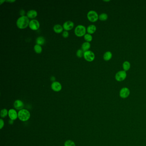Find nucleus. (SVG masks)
<instances>
[{
    "instance_id": "nucleus-1",
    "label": "nucleus",
    "mask_w": 146,
    "mask_h": 146,
    "mask_svg": "<svg viewBox=\"0 0 146 146\" xmlns=\"http://www.w3.org/2000/svg\"><path fill=\"white\" fill-rule=\"evenodd\" d=\"M30 22L29 19L27 16H21L16 21V25L19 29H24L29 26Z\"/></svg>"
},
{
    "instance_id": "nucleus-2",
    "label": "nucleus",
    "mask_w": 146,
    "mask_h": 146,
    "mask_svg": "<svg viewBox=\"0 0 146 146\" xmlns=\"http://www.w3.org/2000/svg\"><path fill=\"white\" fill-rule=\"evenodd\" d=\"M31 116L29 111L26 109H22L18 112V117L22 121H26L29 119Z\"/></svg>"
},
{
    "instance_id": "nucleus-3",
    "label": "nucleus",
    "mask_w": 146,
    "mask_h": 146,
    "mask_svg": "<svg viewBox=\"0 0 146 146\" xmlns=\"http://www.w3.org/2000/svg\"><path fill=\"white\" fill-rule=\"evenodd\" d=\"M87 29L85 27L82 25H78L75 28L74 33L75 35L78 37L84 36L86 34Z\"/></svg>"
},
{
    "instance_id": "nucleus-4",
    "label": "nucleus",
    "mask_w": 146,
    "mask_h": 146,
    "mask_svg": "<svg viewBox=\"0 0 146 146\" xmlns=\"http://www.w3.org/2000/svg\"><path fill=\"white\" fill-rule=\"evenodd\" d=\"M99 16L95 11H90L87 14V18L89 21L92 22H97L99 19Z\"/></svg>"
},
{
    "instance_id": "nucleus-5",
    "label": "nucleus",
    "mask_w": 146,
    "mask_h": 146,
    "mask_svg": "<svg viewBox=\"0 0 146 146\" xmlns=\"http://www.w3.org/2000/svg\"><path fill=\"white\" fill-rule=\"evenodd\" d=\"M127 77V73L124 70L118 71L115 75V79L119 82L123 81Z\"/></svg>"
},
{
    "instance_id": "nucleus-6",
    "label": "nucleus",
    "mask_w": 146,
    "mask_h": 146,
    "mask_svg": "<svg viewBox=\"0 0 146 146\" xmlns=\"http://www.w3.org/2000/svg\"><path fill=\"white\" fill-rule=\"evenodd\" d=\"M83 56L86 61L88 62H92L95 58L94 53L90 50L84 52Z\"/></svg>"
},
{
    "instance_id": "nucleus-7",
    "label": "nucleus",
    "mask_w": 146,
    "mask_h": 146,
    "mask_svg": "<svg viewBox=\"0 0 146 146\" xmlns=\"http://www.w3.org/2000/svg\"><path fill=\"white\" fill-rule=\"evenodd\" d=\"M130 93V90L128 88L126 87H123L119 91V96L122 99H126L128 97Z\"/></svg>"
},
{
    "instance_id": "nucleus-8",
    "label": "nucleus",
    "mask_w": 146,
    "mask_h": 146,
    "mask_svg": "<svg viewBox=\"0 0 146 146\" xmlns=\"http://www.w3.org/2000/svg\"><path fill=\"white\" fill-rule=\"evenodd\" d=\"M29 27L33 31H37L40 28V22L36 19H32L30 22Z\"/></svg>"
},
{
    "instance_id": "nucleus-9",
    "label": "nucleus",
    "mask_w": 146,
    "mask_h": 146,
    "mask_svg": "<svg viewBox=\"0 0 146 146\" xmlns=\"http://www.w3.org/2000/svg\"><path fill=\"white\" fill-rule=\"evenodd\" d=\"M51 88L55 92H59L62 89V85L58 81L53 82L51 84Z\"/></svg>"
},
{
    "instance_id": "nucleus-10",
    "label": "nucleus",
    "mask_w": 146,
    "mask_h": 146,
    "mask_svg": "<svg viewBox=\"0 0 146 146\" xmlns=\"http://www.w3.org/2000/svg\"><path fill=\"white\" fill-rule=\"evenodd\" d=\"M74 26V24L73 22L70 21H66L64 23L63 25V27L65 31H68L72 29Z\"/></svg>"
},
{
    "instance_id": "nucleus-11",
    "label": "nucleus",
    "mask_w": 146,
    "mask_h": 146,
    "mask_svg": "<svg viewBox=\"0 0 146 146\" xmlns=\"http://www.w3.org/2000/svg\"><path fill=\"white\" fill-rule=\"evenodd\" d=\"M8 115L9 117L11 120H14L18 117V114L16 111L14 109H11L8 111Z\"/></svg>"
},
{
    "instance_id": "nucleus-12",
    "label": "nucleus",
    "mask_w": 146,
    "mask_h": 146,
    "mask_svg": "<svg viewBox=\"0 0 146 146\" xmlns=\"http://www.w3.org/2000/svg\"><path fill=\"white\" fill-rule=\"evenodd\" d=\"M24 103L21 100H16L14 103V106L16 109L18 110H21L24 107Z\"/></svg>"
},
{
    "instance_id": "nucleus-13",
    "label": "nucleus",
    "mask_w": 146,
    "mask_h": 146,
    "mask_svg": "<svg viewBox=\"0 0 146 146\" xmlns=\"http://www.w3.org/2000/svg\"><path fill=\"white\" fill-rule=\"evenodd\" d=\"M37 15H38V13H37V11L34 10H30L27 13V16L29 19H31L35 18L37 16Z\"/></svg>"
},
{
    "instance_id": "nucleus-14",
    "label": "nucleus",
    "mask_w": 146,
    "mask_h": 146,
    "mask_svg": "<svg viewBox=\"0 0 146 146\" xmlns=\"http://www.w3.org/2000/svg\"><path fill=\"white\" fill-rule=\"evenodd\" d=\"M96 31V27L93 25H91L87 27V31L89 34H94Z\"/></svg>"
},
{
    "instance_id": "nucleus-15",
    "label": "nucleus",
    "mask_w": 146,
    "mask_h": 146,
    "mask_svg": "<svg viewBox=\"0 0 146 146\" xmlns=\"http://www.w3.org/2000/svg\"><path fill=\"white\" fill-rule=\"evenodd\" d=\"M64 28L63 26L59 24H57L53 27V30L57 34H60L63 31Z\"/></svg>"
},
{
    "instance_id": "nucleus-16",
    "label": "nucleus",
    "mask_w": 146,
    "mask_h": 146,
    "mask_svg": "<svg viewBox=\"0 0 146 146\" xmlns=\"http://www.w3.org/2000/svg\"><path fill=\"white\" fill-rule=\"evenodd\" d=\"M90 43L87 42H85L83 43L81 46V49L83 51V52H85L87 51H89V49H90Z\"/></svg>"
},
{
    "instance_id": "nucleus-17",
    "label": "nucleus",
    "mask_w": 146,
    "mask_h": 146,
    "mask_svg": "<svg viewBox=\"0 0 146 146\" xmlns=\"http://www.w3.org/2000/svg\"><path fill=\"white\" fill-rule=\"evenodd\" d=\"M112 57V54L110 51L105 52L104 54L103 58L105 61H109L110 60Z\"/></svg>"
},
{
    "instance_id": "nucleus-18",
    "label": "nucleus",
    "mask_w": 146,
    "mask_h": 146,
    "mask_svg": "<svg viewBox=\"0 0 146 146\" xmlns=\"http://www.w3.org/2000/svg\"><path fill=\"white\" fill-rule=\"evenodd\" d=\"M36 41L37 44L41 46L42 45H43L45 43L46 40L43 37L40 36V37H37L36 39Z\"/></svg>"
},
{
    "instance_id": "nucleus-19",
    "label": "nucleus",
    "mask_w": 146,
    "mask_h": 146,
    "mask_svg": "<svg viewBox=\"0 0 146 146\" xmlns=\"http://www.w3.org/2000/svg\"><path fill=\"white\" fill-rule=\"evenodd\" d=\"M131 67V64L130 62L128 61H125L122 64V68L123 69V70L126 71H128L130 69Z\"/></svg>"
},
{
    "instance_id": "nucleus-20",
    "label": "nucleus",
    "mask_w": 146,
    "mask_h": 146,
    "mask_svg": "<svg viewBox=\"0 0 146 146\" xmlns=\"http://www.w3.org/2000/svg\"><path fill=\"white\" fill-rule=\"evenodd\" d=\"M108 16L106 13H102L99 15V19L101 21H105L108 19Z\"/></svg>"
},
{
    "instance_id": "nucleus-21",
    "label": "nucleus",
    "mask_w": 146,
    "mask_h": 146,
    "mask_svg": "<svg viewBox=\"0 0 146 146\" xmlns=\"http://www.w3.org/2000/svg\"><path fill=\"white\" fill-rule=\"evenodd\" d=\"M42 48L41 46L36 44L34 46V50L36 53L37 54H40L42 52Z\"/></svg>"
},
{
    "instance_id": "nucleus-22",
    "label": "nucleus",
    "mask_w": 146,
    "mask_h": 146,
    "mask_svg": "<svg viewBox=\"0 0 146 146\" xmlns=\"http://www.w3.org/2000/svg\"><path fill=\"white\" fill-rule=\"evenodd\" d=\"M84 39L86 41L90 43L93 40V37L90 34H86L84 36Z\"/></svg>"
},
{
    "instance_id": "nucleus-23",
    "label": "nucleus",
    "mask_w": 146,
    "mask_h": 146,
    "mask_svg": "<svg viewBox=\"0 0 146 146\" xmlns=\"http://www.w3.org/2000/svg\"><path fill=\"white\" fill-rule=\"evenodd\" d=\"M8 114V110L6 108H4V109H2L1 111V116L2 117L5 118L7 116Z\"/></svg>"
},
{
    "instance_id": "nucleus-24",
    "label": "nucleus",
    "mask_w": 146,
    "mask_h": 146,
    "mask_svg": "<svg viewBox=\"0 0 146 146\" xmlns=\"http://www.w3.org/2000/svg\"><path fill=\"white\" fill-rule=\"evenodd\" d=\"M64 146H75V144L72 140H67L65 142Z\"/></svg>"
},
{
    "instance_id": "nucleus-25",
    "label": "nucleus",
    "mask_w": 146,
    "mask_h": 146,
    "mask_svg": "<svg viewBox=\"0 0 146 146\" xmlns=\"http://www.w3.org/2000/svg\"><path fill=\"white\" fill-rule=\"evenodd\" d=\"M84 52L82 49H78L76 52V55L78 58H81L84 56Z\"/></svg>"
},
{
    "instance_id": "nucleus-26",
    "label": "nucleus",
    "mask_w": 146,
    "mask_h": 146,
    "mask_svg": "<svg viewBox=\"0 0 146 146\" xmlns=\"http://www.w3.org/2000/svg\"><path fill=\"white\" fill-rule=\"evenodd\" d=\"M62 36L64 38H67L69 36V33L68 31H64L62 33Z\"/></svg>"
},
{
    "instance_id": "nucleus-27",
    "label": "nucleus",
    "mask_w": 146,
    "mask_h": 146,
    "mask_svg": "<svg viewBox=\"0 0 146 146\" xmlns=\"http://www.w3.org/2000/svg\"><path fill=\"white\" fill-rule=\"evenodd\" d=\"M4 124H5L4 121V120L2 119H0V129H2V128L4 126Z\"/></svg>"
},
{
    "instance_id": "nucleus-28",
    "label": "nucleus",
    "mask_w": 146,
    "mask_h": 146,
    "mask_svg": "<svg viewBox=\"0 0 146 146\" xmlns=\"http://www.w3.org/2000/svg\"><path fill=\"white\" fill-rule=\"evenodd\" d=\"M25 11L23 10H21L20 11V15H21V16H25Z\"/></svg>"
},
{
    "instance_id": "nucleus-29",
    "label": "nucleus",
    "mask_w": 146,
    "mask_h": 146,
    "mask_svg": "<svg viewBox=\"0 0 146 146\" xmlns=\"http://www.w3.org/2000/svg\"><path fill=\"white\" fill-rule=\"evenodd\" d=\"M51 80L52 81L54 82V81H55V78L54 76H52V77H51Z\"/></svg>"
},
{
    "instance_id": "nucleus-30",
    "label": "nucleus",
    "mask_w": 146,
    "mask_h": 146,
    "mask_svg": "<svg viewBox=\"0 0 146 146\" xmlns=\"http://www.w3.org/2000/svg\"><path fill=\"white\" fill-rule=\"evenodd\" d=\"M8 2H10L11 3V2H16V1H8Z\"/></svg>"
},
{
    "instance_id": "nucleus-31",
    "label": "nucleus",
    "mask_w": 146,
    "mask_h": 146,
    "mask_svg": "<svg viewBox=\"0 0 146 146\" xmlns=\"http://www.w3.org/2000/svg\"><path fill=\"white\" fill-rule=\"evenodd\" d=\"M110 1H104V2H110Z\"/></svg>"
}]
</instances>
